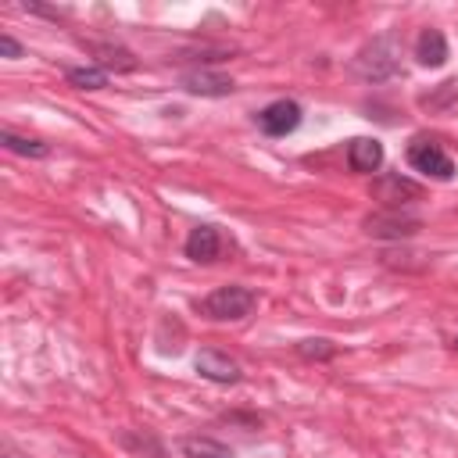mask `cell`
Returning a JSON list of instances; mask_svg holds the SVG:
<instances>
[{
  "label": "cell",
  "mask_w": 458,
  "mask_h": 458,
  "mask_svg": "<svg viewBox=\"0 0 458 458\" xmlns=\"http://www.w3.org/2000/svg\"><path fill=\"white\" fill-rule=\"evenodd\" d=\"M397 68H401V61H397V43H394L390 36L372 39V43L354 57V72H358L361 79H369V82H383V79H390Z\"/></svg>",
  "instance_id": "1"
},
{
  "label": "cell",
  "mask_w": 458,
  "mask_h": 458,
  "mask_svg": "<svg viewBox=\"0 0 458 458\" xmlns=\"http://www.w3.org/2000/svg\"><path fill=\"white\" fill-rule=\"evenodd\" d=\"M250 308H254V293L247 286H218L200 301V311L215 322L243 318V315H250Z\"/></svg>",
  "instance_id": "2"
},
{
  "label": "cell",
  "mask_w": 458,
  "mask_h": 458,
  "mask_svg": "<svg viewBox=\"0 0 458 458\" xmlns=\"http://www.w3.org/2000/svg\"><path fill=\"white\" fill-rule=\"evenodd\" d=\"M408 165L422 175H433V179H451L454 175V161L447 157V150L440 143H429V140L408 143Z\"/></svg>",
  "instance_id": "3"
},
{
  "label": "cell",
  "mask_w": 458,
  "mask_h": 458,
  "mask_svg": "<svg viewBox=\"0 0 458 458\" xmlns=\"http://www.w3.org/2000/svg\"><path fill=\"white\" fill-rule=\"evenodd\" d=\"M254 122L265 136H286L301 125V104L297 100H272L268 107H261L254 114Z\"/></svg>",
  "instance_id": "4"
},
{
  "label": "cell",
  "mask_w": 458,
  "mask_h": 458,
  "mask_svg": "<svg viewBox=\"0 0 458 458\" xmlns=\"http://www.w3.org/2000/svg\"><path fill=\"white\" fill-rule=\"evenodd\" d=\"M365 229H369L372 236H390V240H397V236H411V233L419 229V218L408 215V211H401V208H386V211L365 218Z\"/></svg>",
  "instance_id": "5"
},
{
  "label": "cell",
  "mask_w": 458,
  "mask_h": 458,
  "mask_svg": "<svg viewBox=\"0 0 458 458\" xmlns=\"http://www.w3.org/2000/svg\"><path fill=\"white\" fill-rule=\"evenodd\" d=\"M197 372L204 376V379H211V383H236L240 379V365L229 358V354H222V351H200L197 354Z\"/></svg>",
  "instance_id": "6"
},
{
  "label": "cell",
  "mask_w": 458,
  "mask_h": 458,
  "mask_svg": "<svg viewBox=\"0 0 458 458\" xmlns=\"http://www.w3.org/2000/svg\"><path fill=\"white\" fill-rule=\"evenodd\" d=\"M347 165H351V172H361V175L376 172V168L383 165V143L372 140V136L351 140V143H347Z\"/></svg>",
  "instance_id": "7"
},
{
  "label": "cell",
  "mask_w": 458,
  "mask_h": 458,
  "mask_svg": "<svg viewBox=\"0 0 458 458\" xmlns=\"http://www.w3.org/2000/svg\"><path fill=\"white\" fill-rule=\"evenodd\" d=\"M372 193H376V200H383L386 208H401V204H408V200L419 197V186H415L411 179H401V175H383V179L372 182Z\"/></svg>",
  "instance_id": "8"
},
{
  "label": "cell",
  "mask_w": 458,
  "mask_h": 458,
  "mask_svg": "<svg viewBox=\"0 0 458 458\" xmlns=\"http://www.w3.org/2000/svg\"><path fill=\"white\" fill-rule=\"evenodd\" d=\"M182 250H186L190 261H215L218 250H222V236H218L215 225H197V229H190Z\"/></svg>",
  "instance_id": "9"
},
{
  "label": "cell",
  "mask_w": 458,
  "mask_h": 458,
  "mask_svg": "<svg viewBox=\"0 0 458 458\" xmlns=\"http://www.w3.org/2000/svg\"><path fill=\"white\" fill-rule=\"evenodd\" d=\"M415 57L426 68H440L447 61V39H444V32L440 29H422L419 39H415Z\"/></svg>",
  "instance_id": "10"
},
{
  "label": "cell",
  "mask_w": 458,
  "mask_h": 458,
  "mask_svg": "<svg viewBox=\"0 0 458 458\" xmlns=\"http://www.w3.org/2000/svg\"><path fill=\"white\" fill-rule=\"evenodd\" d=\"M182 89L200 93V97H225V93H233V79L211 75V72H190V75H182Z\"/></svg>",
  "instance_id": "11"
},
{
  "label": "cell",
  "mask_w": 458,
  "mask_h": 458,
  "mask_svg": "<svg viewBox=\"0 0 458 458\" xmlns=\"http://www.w3.org/2000/svg\"><path fill=\"white\" fill-rule=\"evenodd\" d=\"M182 454L186 458H233V451L211 437H186L182 440Z\"/></svg>",
  "instance_id": "12"
},
{
  "label": "cell",
  "mask_w": 458,
  "mask_h": 458,
  "mask_svg": "<svg viewBox=\"0 0 458 458\" xmlns=\"http://www.w3.org/2000/svg\"><path fill=\"white\" fill-rule=\"evenodd\" d=\"M68 82L79 86V89H100L107 82V72L100 64H89V68H72L68 72Z\"/></svg>",
  "instance_id": "13"
},
{
  "label": "cell",
  "mask_w": 458,
  "mask_h": 458,
  "mask_svg": "<svg viewBox=\"0 0 458 458\" xmlns=\"http://www.w3.org/2000/svg\"><path fill=\"white\" fill-rule=\"evenodd\" d=\"M0 143L14 154H29V157H43L47 154V143L39 140H25V136H14V132H0Z\"/></svg>",
  "instance_id": "14"
},
{
  "label": "cell",
  "mask_w": 458,
  "mask_h": 458,
  "mask_svg": "<svg viewBox=\"0 0 458 458\" xmlns=\"http://www.w3.org/2000/svg\"><path fill=\"white\" fill-rule=\"evenodd\" d=\"M297 351H301L304 358H329L336 347H333L329 340H301V344H297Z\"/></svg>",
  "instance_id": "15"
},
{
  "label": "cell",
  "mask_w": 458,
  "mask_h": 458,
  "mask_svg": "<svg viewBox=\"0 0 458 458\" xmlns=\"http://www.w3.org/2000/svg\"><path fill=\"white\" fill-rule=\"evenodd\" d=\"M0 50H4L7 57H21V47H18L11 36H0Z\"/></svg>",
  "instance_id": "16"
},
{
  "label": "cell",
  "mask_w": 458,
  "mask_h": 458,
  "mask_svg": "<svg viewBox=\"0 0 458 458\" xmlns=\"http://www.w3.org/2000/svg\"><path fill=\"white\" fill-rule=\"evenodd\" d=\"M4 458H14V454H4Z\"/></svg>",
  "instance_id": "17"
},
{
  "label": "cell",
  "mask_w": 458,
  "mask_h": 458,
  "mask_svg": "<svg viewBox=\"0 0 458 458\" xmlns=\"http://www.w3.org/2000/svg\"><path fill=\"white\" fill-rule=\"evenodd\" d=\"M454 347H458V336H454Z\"/></svg>",
  "instance_id": "18"
}]
</instances>
